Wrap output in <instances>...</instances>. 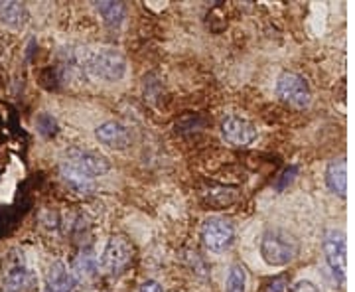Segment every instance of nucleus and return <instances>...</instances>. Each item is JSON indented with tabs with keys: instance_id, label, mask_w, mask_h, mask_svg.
I'll return each instance as SVG.
<instances>
[{
	"instance_id": "8",
	"label": "nucleus",
	"mask_w": 355,
	"mask_h": 292,
	"mask_svg": "<svg viewBox=\"0 0 355 292\" xmlns=\"http://www.w3.org/2000/svg\"><path fill=\"white\" fill-rule=\"evenodd\" d=\"M221 135L231 146H249L257 139V127L243 117H227L221 123Z\"/></svg>"
},
{
	"instance_id": "9",
	"label": "nucleus",
	"mask_w": 355,
	"mask_h": 292,
	"mask_svg": "<svg viewBox=\"0 0 355 292\" xmlns=\"http://www.w3.org/2000/svg\"><path fill=\"white\" fill-rule=\"evenodd\" d=\"M2 282H4V291L6 292H28L34 277L30 273V268L26 267L22 257H12L8 259L6 267H4V275H2Z\"/></svg>"
},
{
	"instance_id": "18",
	"label": "nucleus",
	"mask_w": 355,
	"mask_h": 292,
	"mask_svg": "<svg viewBox=\"0 0 355 292\" xmlns=\"http://www.w3.org/2000/svg\"><path fill=\"white\" fill-rule=\"evenodd\" d=\"M286 286H288V280L286 277H277L268 282L266 286V292H286Z\"/></svg>"
},
{
	"instance_id": "20",
	"label": "nucleus",
	"mask_w": 355,
	"mask_h": 292,
	"mask_svg": "<svg viewBox=\"0 0 355 292\" xmlns=\"http://www.w3.org/2000/svg\"><path fill=\"white\" fill-rule=\"evenodd\" d=\"M140 292H164L162 286L156 282V280H144L142 286H140Z\"/></svg>"
},
{
	"instance_id": "5",
	"label": "nucleus",
	"mask_w": 355,
	"mask_h": 292,
	"mask_svg": "<svg viewBox=\"0 0 355 292\" xmlns=\"http://www.w3.org/2000/svg\"><path fill=\"white\" fill-rule=\"evenodd\" d=\"M324 255H326V263L331 268L334 277L345 282L347 277V241H345V233L340 229H330L324 235Z\"/></svg>"
},
{
	"instance_id": "2",
	"label": "nucleus",
	"mask_w": 355,
	"mask_h": 292,
	"mask_svg": "<svg viewBox=\"0 0 355 292\" xmlns=\"http://www.w3.org/2000/svg\"><path fill=\"white\" fill-rule=\"evenodd\" d=\"M85 67L91 76L103 79V81H109V83L121 81L127 76V60L116 50H101L89 55Z\"/></svg>"
},
{
	"instance_id": "11",
	"label": "nucleus",
	"mask_w": 355,
	"mask_h": 292,
	"mask_svg": "<svg viewBox=\"0 0 355 292\" xmlns=\"http://www.w3.org/2000/svg\"><path fill=\"white\" fill-rule=\"evenodd\" d=\"M69 273H71L76 282H87L99 273V259L93 251V247H85V249L79 251Z\"/></svg>"
},
{
	"instance_id": "19",
	"label": "nucleus",
	"mask_w": 355,
	"mask_h": 292,
	"mask_svg": "<svg viewBox=\"0 0 355 292\" xmlns=\"http://www.w3.org/2000/svg\"><path fill=\"white\" fill-rule=\"evenodd\" d=\"M292 292H320L314 282H310V280H300L296 286H294V291Z\"/></svg>"
},
{
	"instance_id": "10",
	"label": "nucleus",
	"mask_w": 355,
	"mask_h": 292,
	"mask_svg": "<svg viewBox=\"0 0 355 292\" xmlns=\"http://www.w3.org/2000/svg\"><path fill=\"white\" fill-rule=\"evenodd\" d=\"M95 139L107 148L125 151L130 146V130L119 121H107L95 128Z\"/></svg>"
},
{
	"instance_id": "15",
	"label": "nucleus",
	"mask_w": 355,
	"mask_h": 292,
	"mask_svg": "<svg viewBox=\"0 0 355 292\" xmlns=\"http://www.w3.org/2000/svg\"><path fill=\"white\" fill-rule=\"evenodd\" d=\"M0 22L10 28H24L28 22V10L20 2H0Z\"/></svg>"
},
{
	"instance_id": "12",
	"label": "nucleus",
	"mask_w": 355,
	"mask_h": 292,
	"mask_svg": "<svg viewBox=\"0 0 355 292\" xmlns=\"http://www.w3.org/2000/svg\"><path fill=\"white\" fill-rule=\"evenodd\" d=\"M60 176L77 194H91L95 190V180L65 160H62V164H60Z\"/></svg>"
},
{
	"instance_id": "4",
	"label": "nucleus",
	"mask_w": 355,
	"mask_h": 292,
	"mask_svg": "<svg viewBox=\"0 0 355 292\" xmlns=\"http://www.w3.org/2000/svg\"><path fill=\"white\" fill-rule=\"evenodd\" d=\"M277 95L280 101L294 109H306L312 101V91L304 77L294 71H282L277 79Z\"/></svg>"
},
{
	"instance_id": "7",
	"label": "nucleus",
	"mask_w": 355,
	"mask_h": 292,
	"mask_svg": "<svg viewBox=\"0 0 355 292\" xmlns=\"http://www.w3.org/2000/svg\"><path fill=\"white\" fill-rule=\"evenodd\" d=\"M65 162L73 164L76 168H79L81 172H85L87 176H91L93 180L101 178L105 176L109 170H111V164L109 160L101 156V154L93 153V151H87V148H69L64 156Z\"/></svg>"
},
{
	"instance_id": "13",
	"label": "nucleus",
	"mask_w": 355,
	"mask_h": 292,
	"mask_svg": "<svg viewBox=\"0 0 355 292\" xmlns=\"http://www.w3.org/2000/svg\"><path fill=\"white\" fill-rule=\"evenodd\" d=\"M73 286H76V280L64 263L62 261L51 263L50 268H48V275H46V291L71 292Z\"/></svg>"
},
{
	"instance_id": "1",
	"label": "nucleus",
	"mask_w": 355,
	"mask_h": 292,
	"mask_svg": "<svg viewBox=\"0 0 355 292\" xmlns=\"http://www.w3.org/2000/svg\"><path fill=\"white\" fill-rule=\"evenodd\" d=\"M259 249H261V257H263V261H265L266 265H270V267H286L298 257L300 243L288 231L272 227L266 229L265 233H263Z\"/></svg>"
},
{
	"instance_id": "16",
	"label": "nucleus",
	"mask_w": 355,
	"mask_h": 292,
	"mask_svg": "<svg viewBox=\"0 0 355 292\" xmlns=\"http://www.w3.org/2000/svg\"><path fill=\"white\" fill-rule=\"evenodd\" d=\"M95 10L103 16V22L109 28H121L127 16V8L123 2H95Z\"/></svg>"
},
{
	"instance_id": "6",
	"label": "nucleus",
	"mask_w": 355,
	"mask_h": 292,
	"mask_svg": "<svg viewBox=\"0 0 355 292\" xmlns=\"http://www.w3.org/2000/svg\"><path fill=\"white\" fill-rule=\"evenodd\" d=\"M200 233H202L203 245L214 253H223L235 243V225L225 217L205 219Z\"/></svg>"
},
{
	"instance_id": "17",
	"label": "nucleus",
	"mask_w": 355,
	"mask_h": 292,
	"mask_svg": "<svg viewBox=\"0 0 355 292\" xmlns=\"http://www.w3.org/2000/svg\"><path fill=\"white\" fill-rule=\"evenodd\" d=\"M247 291V273L241 265H233L229 268L225 292H245Z\"/></svg>"
},
{
	"instance_id": "14",
	"label": "nucleus",
	"mask_w": 355,
	"mask_h": 292,
	"mask_svg": "<svg viewBox=\"0 0 355 292\" xmlns=\"http://www.w3.org/2000/svg\"><path fill=\"white\" fill-rule=\"evenodd\" d=\"M326 186L340 198L347 196V162L345 158L331 160L326 168Z\"/></svg>"
},
{
	"instance_id": "21",
	"label": "nucleus",
	"mask_w": 355,
	"mask_h": 292,
	"mask_svg": "<svg viewBox=\"0 0 355 292\" xmlns=\"http://www.w3.org/2000/svg\"><path fill=\"white\" fill-rule=\"evenodd\" d=\"M44 292H51V291H44Z\"/></svg>"
},
{
	"instance_id": "3",
	"label": "nucleus",
	"mask_w": 355,
	"mask_h": 292,
	"mask_svg": "<svg viewBox=\"0 0 355 292\" xmlns=\"http://www.w3.org/2000/svg\"><path fill=\"white\" fill-rule=\"evenodd\" d=\"M132 255H135L132 243L128 241L125 235H113L103 249L99 267L105 275L119 277L130 265Z\"/></svg>"
}]
</instances>
